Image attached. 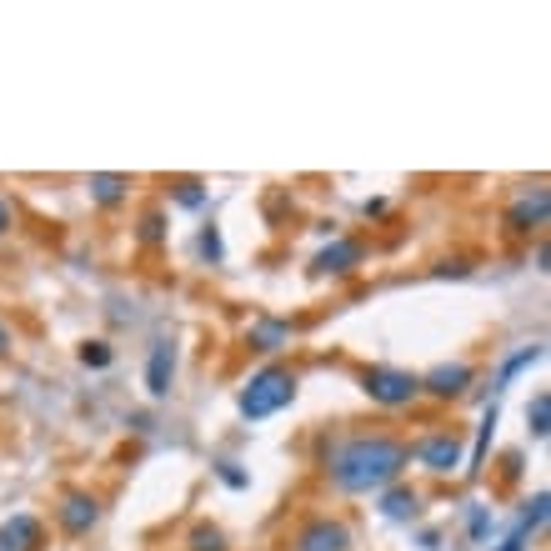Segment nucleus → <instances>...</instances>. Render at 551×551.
I'll use <instances>...</instances> for the list:
<instances>
[{"label":"nucleus","instance_id":"nucleus-1","mask_svg":"<svg viewBox=\"0 0 551 551\" xmlns=\"http://www.w3.org/2000/svg\"><path fill=\"white\" fill-rule=\"evenodd\" d=\"M411 461V446L386 436V431H371V436H351L331 451V486L336 491H351V496H366V491H386L401 481Z\"/></svg>","mask_w":551,"mask_h":551},{"label":"nucleus","instance_id":"nucleus-2","mask_svg":"<svg viewBox=\"0 0 551 551\" xmlns=\"http://www.w3.org/2000/svg\"><path fill=\"white\" fill-rule=\"evenodd\" d=\"M291 401H296V371L291 366H261L241 386V396H236V406H241L246 421H266V416H276Z\"/></svg>","mask_w":551,"mask_h":551},{"label":"nucleus","instance_id":"nucleus-3","mask_svg":"<svg viewBox=\"0 0 551 551\" xmlns=\"http://www.w3.org/2000/svg\"><path fill=\"white\" fill-rule=\"evenodd\" d=\"M361 391L376 406H411L421 396V376L401 371V366H366L361 371Z\"/></svg>","mask_w":551,"mask_h":551},{"label":"nucleus","instance_id":"nucleus-4","mask_svg":"<svg viewBox=\"0 0 551 551\" xmlns=\"http://www.w3.org/2000/svg\"><path fill=\"white\" fill-rule=\"evenodd\" d=\"M411 456H416L431 476H451V471H461V436H456V431H431V436H421V441L411 446Z\"/></svg>","mask_w":551,"mask_h":551},{"label":"nucleus","instance_id":"nucleus-5","mask_svg":"<svg viewBox=\"0 0 551 551\" xmlns=\"http://www.w3.org/2000/svg\"><path fill=\"white\" fill-rule=\"evenodd\" d=\"M546 216H551V191L536 186V191H526V196L506 211V231H511V236H531V231L546 226Z\"/></svg>","mask_w":551,"mask_h":551},{"label":"nucleus","instance_id":"nucleus-6","mask_svg":"<svg viewBox=\"0 0 551 551\" xmlns=\"http://www.w3.org/2000/svg\"><path fill=\"white\" fill-rule=\"evenodd\" d=\"M296 551H351V526L346 521H331V516L306 521L296 531Z\"/></svg>","mask_w":551,"mask_h":551},{"label":"nucleus","instance_id":"nucleus-7","mask_svg":"<svg viewBox=\"0 0 551 551\" xmlns=\"http://www.w3.org/2000/svg\"><path fill=\"white\" fill-rule=\"evenodd\" d=\"M471 381H476V371H471L466 361H446V366H436L431 376H421V391L436 396V401H456V396H466Z\"/></svg>","mask_w":551,"mask_h":551},{"label":"nucleus","instance_id":"nucleus-8","mask_svg":"<svg viewBox=\"0 0 551 551\" xmlns=\"http://www.w3.org/2000/svg\"><path fill=\"white\" fill-rule=\"evenodd\" d=\"M56 521H61L66 536H86V531L101 521V506H96V496H86V491H66L61 506H56Z\"/></svg>","mask_w":551,"mask_h":551},{"label":"nucleus","instance_id":"nucleus-9","mask_svg":"<svg viewBox=\"0 0 551 551\" xmlns=\"http://www.w3.org/2000/svg\"><path fill=\"white\" fill-rule=\"evenodd\" d=\"M361 256H366L361 241H346V236H341V241H331L311 266H316V276H351V271L361 266Z\"/></svg>","mask_w":551,"mask_h":551},{"label":"nucleus","instance_id":"nucleus-10","mask_svg":"<svg viewBox=\"0 0 551 551\" xmlns=\"http://www.w3.org/2000/svg\"><path fill=\"white\" fill-rule=\"evenodd\" d=\"M171 376H176V346L171 341H156L151 346V361H146V391L156 401H166L171 396Z\"/></svg>","mask_w":551,"mask_h":551},{"label":"nucleus","instance_id":"nucleus-11","mask_svg":"<svg viewBox=\"0 0 551 551\" xmlns=\"http://www.w3.org/2000/svg\"><path fill=\"white\" fill-rule=\"evenodd\" d=\"M41 521L31 516V511H21V516H11L6 526H0V551H41Z\"/></svg>","mask_w":551,"mask_h":551},{"label":"nucleus","instance_id":"nucleus-12","mask_svg":"<svg viewBox=\"0 0 551 551\" xmlns=\"http://www.w3.org/2000/svg\"><path fill=\"white\" fill-rule=\"evenodd\" d=\"M251 351H286L291 346V321H276V316H261V321H251Z\"/></svg>","mask_w":551,"mask_h":551},{"label":"nucleus","instance_id":"nucleus-13","mask_svg":"<svg viewBox=\"0 0 551 551\" xmlns=\"http://www.w3.org/2000/svg\"><path fill=\"white\" fill-rule=\"evenodd\" d=\"M421 511V496L416 491H406V486H386L381 491V516L386 521H411Z\"/></svg>","mask_w":551,"mask_h":551},{"label":"nucleus","instance_id":"nucleus-14","mask_svg":"<svg viewBox=\"0 0 551 551\" xmlns=\"http://www.w3.org/2000/svg\"><path fill=\"white\" fill-rule=\"evenodd\" d=\"M541 521H546V491H541V496L531 501V511L521 516V526H516V531H511V536H506V541H501L496 551H526V541H531V531H536Z\"/></svg>","mask_w":551,"mask_h":551},{"label":"nucleus","instance_id":"nucleus-15","mask_svg":"<svg viewBox=\"0 0 551 551\" xmlns=\"http://www.w3.org/2000/svg\"><path fill=\"white\" fill-rule=\"evenodd\" d=\"M126 186H131L126 176H111V171H101V176H91V201L111 211V206H121V201H126Z\"/></svg>","mask_w":551,"mask_h":551},{"label":"nucleus","instance_id":"nucleus-16","mask_svg":"<svg viewBox=\"0 0 551 551\" xmlns=\"http://www.w3.org/2000/svg\"><path fill=\"white\" fill-rule=\"evenodd\" d=\"M526 426H531L536 441H546V431H551V396H546V391L531 396V406H526Z\"/></svg>","mask_w":551,"mask_h":551},{"label":"nucleus","instance_id":"nucleus-17","mask_svg":"<svg viewBox=\"0 0 551 551\" xmlns=\"http://www.w3.org/2000/svg\"><path fill=\"white\" fill-rule=\"evenodd\" d=\"M136 236H141V246H161V241H166V216H161V211H146Z\"/></svg>","mask_w":551,"mask_h":551},{"label":"nucleus","instance_id":"nucleus-18","mask_svg":"<svg viewBox=\"0 0 551 551\" xmlns=\"http://www.w3.org/2000/svg\"><path fill=\"white\" fill-rule=\"evenodd\" d=\"M496 416H501V406L491 401V406H486V416H481V436H476V456H471V466H481V461H486V446H491V431H496Z\"/></svg>","mask_w":551,"mask_h":551},{"label":"nucleus","instance_id":"nucleus-19","mask_svg":"<svg viewBox=\"0 0 551 551\" xmlns=\"http://www.w3.org/2000/svg\"><path fill=\"white\" fill-rule=\"evenodd\" d=\"M111 356H116V351H111L106 341H86V346H81V366H91V371H106Z\"/></svg>","mask_w":551,"mask_h":551},{"label":"nucleus","instance_id":"nucleus-20","mask_svg":"<svg viewBox=\"0 0 551 551\" xmlns=\"http://www.w3.org/2000/svg\"><path fill=\"white\" fill-rule=\"evenodd\" d=\"M191 551H226L221 526H196V531H191Z\"/></svg>","mask_w":551,"mask_h":551},{"label":"nucleus","instance_id":"nucleus-21","mask_svg":"<svg viewBox=\"0 0 551 551\" xmlns=\"http://www.w3.org/2000/svg\"><path fill=\"white\" fill-rule=\"evenodd\" d=\"M201 251H206V261H221V231L216 226L201 231Z\"/></svg>","mask_w":551,"mask_h":551},{"label":"nucleus","instance_id":"nucleus-22","mask_svg":"<svg viewBox=\"0 0 551 551\" xmlns=\"http://www.w3.org/2000/svg\"><path fill=\"white\" fill-rule=\"evenodd\" d=\"M221 481H226V486H236V491H241V486H251V476H246L236 461H221Z\"/></svg>","mask_w":551,"mask_h":551},{"label":"nucleus","instance_id":"nucleus-23","mask_svg":"<svg viewBox=\"0 0 551 551\" xmlns=\"http://www.w3.org/2000/svg\"><path fill=\"white\" fill-rule=\"evenodd\" d=\"M11 221H16V211H11V201H6V196H0V236L11 231Z\"/></svg>","mask_w":551,"mask_h":551},{"label":"nucleus","instance_id":"nucleus-24","mask_svg":"<svg viewBox=\"0 0 551 551\" xmlns=\"http://www.w3.org/2000/svg\"><path fill=\"white\" fill-rule=\"evenodd\" d=\"M436 276H466V261H441Z\"/></svg>","mask_w":551,"mask_h":551},{"label":"nucleus","instance_id":"nucleus-25","mask_svg":"<svg viewBox=\"0 0 551 551\" xmlns=\"http://www.w3.org/2000/svg\"><path fill=\"white\" fill-rule=\"evenodd\" d=\"M176 201H181V206H201V191H196V186H186V191H181Z\"/></svg>","mask_w":551,"mask_h":551},{"label":"nucleus","instance_id":"nucleus-26","mask_svg":"<svg viewBox=\"0 0 551 551\" xmlns=\"http://www.w3.org/2000/svg\"><path fill=\"white\" fill-rule=\"evenodd\" d=\"M11 351V331H6V321H0V356Z\"/></svg>","mask_w":551,"mask_h":551}]
</instances>
